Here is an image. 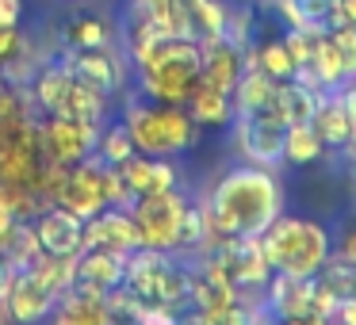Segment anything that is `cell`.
Instances as JSON below:
<instances>
[{"label":"cell","mask_w":356,"mask_h":325,"mask_svg":"<svg viewBox=\"0 0 356 325\" xmlns=\"http://www.w3.org/2000/svg\"><path fill=\"white\" fill-rule=\"evenodd\" d=\"M203 210L218 238H261L264 226L284 210V184L264 165H230L203 195Z\"/></svg>","instance_id":"cell-1"},{"label":"cell","mask_w":356,"mask_h":325,"mask_svg":"<svg viewBox=\"0 0 356 325\" xmlns=\"http://www.w3.org/2000/svg\"><path fill=\"white\" fill-rule=\"evenodd\" d=\"M257 241H261L268 268L284 272V276H318L333 253V233L318 218L284 215V210L264 226V233Z\"/></svg>","instance_id":"cell-2"},{"label":"cell","mask_w":356,"mask_h":325,"mask_svg":"<svg viewBox=\"0 0 356 325\" xmlns=\"http://www.w3.org/2000/svg\"><path fill=\"white\" fill-rule=\"evenodd\" d=\"M134 73H138V96L157 103H184L200 85V39L161 35L134 62Z\"/></svg>","instance_id":"cell-3"},{"label":"cell","mask_w":356,"mask_h":325,"mask_svg":"<svg viewBox=\"0 0 356 325\" xmlns=\"http://www.w3.org/2000/svg\"><path fill=\"white\" fill-rule=\"evenodd\" d=\"M119 119L127 123L138 153L180 157L192 146H200V126L188 115L184 103H157V100H146V96H131L119 111Z\"/></svg>","instance_id":"cell-4"},{"label":"cell","mask_w":356,"mask_h":325,"mask_svg":"<svg viewBox=\"0 0 356 325\" xmlns=\"http://www.w3.org/2000/svg\"><path fill=\"white\" fill-rule=\"evenodd\" d=\"M123 287L142 302V306H165L177 314L188 302V287H192V264H184L177 253L165 249L138 245L127 253V276Z\"/></svg>","instance_id":"cell-5"},{"label":"cell","mask_w":356,"mask_h":325,"mask_svg":"<svg viewBox=\"0 0 356 325\" xmlns=\"http://www.w3.org/2000/svg\"><path fill=\"white\" fill-rule=\"evenodd\" d=\"M188 203H192V199H188L180 188L138 195V199L131 203V218H134V226H138L142 245L165 249V253H177V245H180V222H184Z\"/></svg>","instance_id":"cell-6"},{"label":"cell","mask_w":356,"mask_h":325,"mask_svg":"<svg viewBox=\"0 0 356 325\" xmlns=\"http://www.w3.org/2000/svg\"><path fill=\"white\" fill-rule=\"evenodd\" d=\"M230 126H234V149H238L245 161L264 165V169H276V165L284 161V134H287V123L272 115V108L238 111Z\"/></svg>","instance_id":"cell-7"},{"label":"cell","mask_w":356,"mask_h":325,"mask_svg":"<svg viewBox=\"0 0 356 325\" xmlns=\"http://www.w3.org/2000/svg\"><path fill=\"white\" fill-rule=\"evenodd\" d=\"M104 123H85V119H70V115H39V146L50 161L62 165H77L85 157H92L96 138H100Z\"/></svg>","instance_id":"cell-8"},{"label":"cell","mask_w":356,"mask_h":325,"mask_svg":"<svg viewBox=\"0 0 356 325\" xmlns=\"http://www.w3.org/2000/svg\"><path fill=\"white\" fill-rule=\"evenodd\" d=\"M58 62H62L77 81H85L88 88L104 92L108 100H115V96L127 88L123 58H119L111 47H100V50H77V47H65L62 54H58Z\"/></svg>","instance_id":"cell-9"},{"label":"cell","mask_w":356,"mask_h":325,"mask_svg":"<svg viewBox=\"0 0 356 325\" xmlns=\"http://www.w3.org/2000/svg\"><path fill=\"white\" fill-rule=\"evenodd\" d=\"M54 203H62L77 218H92L104 207H111L108 203V165L96 161V157H85V161L70 165V176H65Z\"/></svg>","instance_id":"cell-10"},{"label":"cell","mask_w":356,"mask_h":325,"mask_svg":"<svg viewBox=\"0 0 356 325\" xmlns=\"http://www.w3.org/2000/svg\"><path fill=\"white\" fill-rule=\"evenodd\" d=\"M31 230H35L39 249L50 256H77L85 249V218L65 210L62 203H47L31 218Z\"/></svg>","instance_id":"cell-11"},{"label":"cell","mask_w":356,"mask_h":325,"mask_svg":"<svg viewBox=\"0 0 356 325\" xmlns=\"http://www.w3.org/2000/svg\"><path fill=\"white\" fill-rule=\"evenodd\" d=\"M123 276H127V253H115V249H104V245H85L77 253L73 283L85 287V291L108 294L115 287H123Z\"/></svg>","instance_id":"cell-12"},{"label":"cell","mask_w":356,"mask_h":325,"mask_svg":"<svg viewBox=\"0 0 356 325\" xmlns=\"http://www.w3.org/2000/svg\"><path fill=\"white\" fill-rule=\"evenodd\" d=\"M241 69H245V50L234 47L226 35L218 39H200V81L218 92H234Z\"/></svg>","instance_id":"cell-13"},{"label":"cell","mask_w":356,"mask_h":325,"mask_svg":"<svg viewBox=\"0 0 356 325\" xmlns=\"http://www.w3.org/2000/svg\"><path fill=\"white\" fill-rule=\"evenodd\" d=\"M119 176L127 180L134 195H149V192H169V188H180V169L177 157H149L134 149L123 165H115Z\"/></svg>","instance_id":"cell-14"},{"label":"cell","mask_w":356,"mask_h":325,"mask_svg":"<svg viewBox=\"0 0 356 325\" xmlns=\"http://www.w3.org/2000/svg\"><path fill=\"white\" fill-rule=\"evenodd\" d=\"M85 245H104V249H115V253L138 249L142 238L131 218V207H104L100 215L85 218Z\"/></svg>","instance_id":"cell-15"},{"label":"cell","mask_w":356,"mask_h":325,"mask_svg":"<svg viewBox=\"0 0 356 325\" xmlns=\"http://www.w3.org/2000/svg\"><path fill=\"white\" fill-rule=\"evenodd\" d=\"M54 302H58V294L47 291L27 268L12 272V287H8V299H4V310L16 322H42V317L54 314Z\"/></svg>","instance_id":"cell-16"},{"label":"cell","mask_w":356,"mask_h":325,"mask_svg":"<svg viewBox=\"0 0 356 325\" xmlns=\"http://www.w3.org/2000/svg\"><path fill=\"white\" fill-rule=\"evenodd\" d=\"M310 126L318 131L325 149H353L356 146V123L348 119V111L337 100V92H322L314 115H310Z\"/></svg>","instance_id":"cell-17"},{"label":"cell","mask_w":356,"mask_h":325,"mask_svg":"<svg viewBox=\"0 0 356 325\" xmlns=\"http://www.w3.org/2000/svg\"><path fill=\"white\" fill-rule=\"evenodd\" d=\"M50 317L70 322V325H104V322H111V306H108V294H96V291H85V287L70 283L58 294Z\"/></svg>","instance_id":"cell-18"},{"label":"cell","mask_w":356,"mask_h":325,"mask_svg":"<svg viewBox=\"0 0 356 325\" xmlns=\"http://www.w3.org/2000/svg\"><path fill=\"white\" fill-rule=\"evenodd\" d=\"M318 100H322V92H314V88L299 85L295 77H287V81H276V92H272L268 108L276 119H284V123L291 126V123H310Z\"/></svg>","instance_id":"cell-19"},{"label":"cell","mask_w":356,"mask_h":325,"mask_svg":"<svg viewBox=\"0 0 356 325\" xmlns=\"http://www.w3.org/2000/svg\"><path fill=\"white\" fill-rule=\"evenodd\" d=\"M188 115L195 119V126H211V131H218V126H230L234 123V96L230 92H218V88L211 85H195L192 96L184 100Z\"/></svg>","instance_id":"cell-20"},{"label":"cell","mask_w":356,"mask_h":325,"mask_svg":"<svg viewBox=\"0 0 356 325\" xmlns=\"http://www.w3.org/2000/svg\"><path fill=\"white\" fill-rule=\"evenodd\" d=\"M310 69L318 73V81H322L325 92H333V88H341L348 81V69H345V58H341V47L333 42L330 31H322L314 39V50H310Z\"/></svg>","instance_id":"cell-21"},{"label":"cell","mask_w":356,"mask_h":325,"mask_svg":"<svg viewBox=\"0 0 356 325\" xmlns=\"http://www.w3.org/2000/svg\"><path fill=\"white\" fill-rule=\"evenodd\" d=\"M272 92H276V81L268 77L264 69H257V65H245L238 77V85H234V115L238 111H261L272 103Z\"/></svg>","instance_id":"cell-22"},{"label":"cell","mask_w":356,"mask_h":325,"mask_svg":"<svg viewBox=\"0 0 356 325\" xmlns=\"http://www.w3.org/2000/svg\"><path fill=\"white\" fill-rule=\"evenodd\" d=\"M131 153H134V142H131V131H127V123H123L119 115H108V119H104V126H100V138H96L92 157L115 169V165H123Z\"/></svg>","instance_id":"cell-23"},{"label":"cell","mask_w":356,"mask_h":325,"mask_svg":"<svg viewBox=\"0 0 356 325\" xmlns=\"http://www.w3.org/2000/svg\"><path fill=\"white\" fill-rule=\"evenodd\" d=\"M39 241H35V230H31V218H16L8 230V238H4V245H0V256H4V264H8L12 272L27 268V264L39 256Z\"/></svg>","instance_id":"cell-24"},{"label":"cell","mask_w":356,"mask_h":325,"mask_svg":"<svg viewBox=\"0 0 356 325\" xmlns=\"http://www.w3.org/2000/svg\"><path fill=\"white\" fill-rule=\"evenodd\" d=\"M325 153L322 138H318V131L310 123H291L284 134V161L295 165V169H302V165L318 161V157Z\"/></svg>","instance_id":"cell-25"},{"label":"cell","mask_w":356,"mask_h":325,"mask_svg":"<svg viewBox=\"0 0 356 325\" xmlns=\"http://www.w3.org/2000/svg\"><path fill=\"white\" fill-rule=\"evenodd\" d=\"M65 47H77V50L111 47L108 19H104V16H77V19H70V27H65Z\"/></svg>","instance_id":"cell-26"},{"label":"cell","mask_w":356,"mask_h":325,"mask_svg":"<svg viewBox=\"0 0 356 325\" xmlns=\"http://www.w3.org/2000/svg\"><path fill=\"white\" fill-rule=\"evenodd\" d=\"M318 279H322L337 299H356V260H345V256L330 253V260L322 264Z\"/></svg>","instance_id":"cell-27"},{"label":"cell","mask_w":356,"mask_h":325,"mask_svg":"<svg viewBox=\"0 0 356 325\" xmlns=\"http://www.w3.org/2000/svg\"><path fill=\"white\" fill-rule=\"evenodd\" d=\"M0 203L12 210V218H35L47 207V199L31 184H4V180H0Z\"/></svg>","instance_id":"cell-28"},{"label":"cell","mask_w":356,"mask_h":325,"mask_svg":"<svg viewBox=\"0 0 356 325\" xmlns=\"http://www.w3.org/2000/svg\"><path fill=\"white\" fill-rule=\"evenodd\" d=\"M333 42L341 47V58H345V69L348 77H356V24H345V27H333Z\"/></svg>","instance_id":"cell-29"},{"label":"cell","mask_w":356,"mask_h":325,"mask_svg":"<svg viewBox=\"0 0 356 325\" xmlns=\"http://www.w3.org/2000/svg\"><path fill=\"white\" fill-rule=\"evenodd\" d=\"M19 42H24L19 27H0V65H4L12 54H16V50H19Z\"/></svg>","instance_id":"cell-30"},{"label":"cell","mask_w":356,"mask_h":325,"mask_svg":"<svg viewBox=\"0 0 356 325\" xmlns=\"http://www.w3.org/2000/svg\"><path fill=\"white\" fill-rule=\"evenodd\" d=\"M24 19V0H0V27H19Z\"/></svg>","instance_id":"cell-31"},{"label":"cell","mask_w":356,"mask_h":325,"mask_svg":"<svg viewBox=\"0 0 356 325\" xmlns=\"http://www.w3.org/2000/svg\"><path fill=\"white\" fill-rule=\"evenodd\" d=\"M337 256L356 260V222H348L345 230H341V238H337Z\"/></svg>","instance_id":"cell-32"},{"label":"cell","mask_w":356,"mask_h":325,"mask_svg":"<svg viewBox=\"0 0 356 325\" xmlns=\"http://www.w3.org/2000/svg\"><path fill=\"white\" fill-rule=\"evenodd\" d=\"M356 24V0H337V12H333V27ZM330 27V31H333Z\"/></svg>","instance_id":"cell-33"},{"label":"cell","mask_w":356,"mask_h":325,"mask_svg":"<svg viewBox=\"0 0 356 325\" xmlns=\"http://www.w3.org/2000/svg\"><path fill=\"white\" fill-rule=\"evenodd\" d=\"M333 92H337V100L345 103V111H348V119H353L356 123V77L348 81V85H341V88H333Z\"/></svg>","instance_id":"cell-34"},{"label":"cell","mask_w":356,"mask_h":325,"mask_svg":"<svg viewBox=\"0 0 356 325\" xmlns=\"http://www.w3.org/2000/svg\"><path fill=\"white\" fill-rule=\"evenodd\" d=\"M8 287H12V268L4 264V256H0V306H4V299H8Z\"/></svg>","instance_id":"cell-35"},{"label":"cell","mask_w":356,"mask_h":325,"mask_svg":"<svg viewBox=\"0 0 356 325\" xmlns=\"http://www.w3.org/2000/svg\"><path fill=\"white\" fill-rule=\"evenodd\" d=\"M12 222H16V218H12V210L4 207V203H0V245H4V238H8Z\"/></svg>","instance_id":"cell-36"},{"label":"cell","mask_w":356,"mask_h":325,"mask_svg":"<svg viewBox=\"0 0 356 325\" xmlns=\"http://www.w3.org/2000/svg\"><path fill=\"white\" fill-rule=\"evenodd\" d=\"M353 176H356V146H353Z\"/></svg>","instance_id":"cell-37"},{"label":"cell","mask_w":356,"mask_h":325,"mask_svg":"<svg viewBox=\"0 0 356 325\" xmlns=\"http://www.w3.org/2000/svg\"><path fill=\"white\" fill-rule=\"evenodd\" d=\"M234 4H257V0H234Z\"/></svg>","instance_id":"cell-38"},{"label":"cell","mask_w":356,"mask_h":325,"mask_svg":"<svg viewBox=\"0 0 356 325\" xmlns=\"http://www.w3.org/2000/svg\"><path fill=\"white\" fill-rule=\"evenodd\" d=\"M177 4H184V8H188V4H192V0H177Z\"/></svg>","instance_id":"cell-39"}]
</instances>
